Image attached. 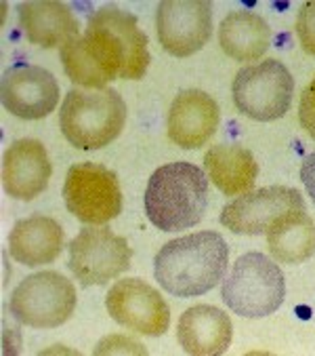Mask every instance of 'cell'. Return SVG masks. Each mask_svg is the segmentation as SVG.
<instances>
[{"mask_svg":"<svg viewBox=\"0 0 315 356\" xmlns=\"http://www.w3.org/2000/svg\"><path fill=\"white\" fill-rule=\"evenodd\" d=\"M63 198L71 216L91 226L108 224L122 211V190L116 173L97 163H78L69 167Z\"/></svg>","mask_w":315,"mask_h":356,"instance_id":"cell-8","label":"cell"},{"mask_svg":"<svg viewBox=\"0 0 315 356\" xmlns=\"http://www.w3.org/2000/svg\"><path fill=\"white\" fill-rule=\"evenodd\" d=\"M53 175L46 148L38 139H17L3 156L5 192L17 200H34L40 196Z\"/></svg>","mask_w":315,"mask_h":356,"instance_id":"cell-14","label":"cell"},{"mask_svg":"<svg viewBox=\"0 0 315 356\" xmlns=\"http://www.w3.org/2000/svg\"><path fill=\"white\" fill-rule=\"evenodd\" d=\"M298 122L311 139H315V76L307 85L298 102Z\"/></svg>","mask_w":315,"mask_h":356,"instance_id":"cell-23","label":"cell"},{"mask_svg":"<svg viewBox=\"0 0 315 356\" xmlns=\"http://www.w3.org/2000/svg\"><path fill=\"white\" fill-rule=\"evenodd\" d=\"M133 251L108 226H91L69 243V270L85 287L105 284L130 268Z\"/></svg>","mask_w":315,"mask_h":356,"instance_id":"cell-9","label":"cell"},{"mask_svg":"<svg viewBox=\"0 0 315 356\" xmlns=\"http://www.w3.org/2000/svg\"><path fill=\"white\" fill-rule=\"evenodd\" d=\"M219 104L204 91H181L169 112V137L183 150L204 146L219 127Z\"/></svg>","mask_w":315,"mask_h":356,"instance_id":"cell-15","label":"cell"},{"mask_svg":"<svg viewBox=\"0 0 315 356\" xmlns=\"http://www.w3.org/2000/svg\"><path fill=\"white\" fill-rule=\"evenodd\" d=\"M19 28L30 44L42 49L65 47L69 40L78 38V24L71 9L55 0H32L19 5Z\"/></svg>","mask_w":315,"mask_h":356,"instance_id":"cell-17","label":"cell"},{"mask_svg":"<svg viewBox=\"0 0 315 356\" xmlns=\"http://www.w3.org/2000/svg\"><path fill=\"white\" fill-rule=\"evenodd\" d=\"M265 234L271 255L282 264H303L315 253V222L307 216V209L282 213Z\"/></svg>","mask_w":315,"mask_h":356,"instance_id":"cell-20","label":"cell"},{"mask_svg":"<svg viewBox=\"0 0 315 356\" xmlns=\"http://www.w3.org/2000/svg\"><path fill=\"white\" fill-rule=\"evenodd\" d=\"M76 308V289L63 274L44 270L24 278L11 300V314L32 329H55L69 321Z\"/></svg>","mask_w":315,"mask_h":356,"instance_id":"cell-7","label":"cell"},{"mask_svg":"<svg viewBox=\"0 0 315 356\" xmlns=\"http://www.w3.org/2000/svg\"><path fill=\"white\" fill-rule=\"evenodd\" d=\"M149 40L135 15L116 5L97 9L83 36L61 47L67 79L85 89L101 91L110 81H141L149 67Z\"/></svg>","mask_w":315,"mask_h":356,"instance_id":"cell-1","label":"cell"},{"mask_svg":"<svg viewBox=\"0 0 315 356\" xmlns=\"http://www.w3.org/2000/svg\"><path fill=\"white\" fill-rule=\"evenodd\" d=\"M126 104L116 89H71L59 112L63 137L78 150H101L122 133Z\"/></svg>","mask_w":315,"mask_h":356,"instance_id":"cell-4","label":"cell"},{"mask_svg":"<svg viewBox=\"0 0 315 356\" xmlns=\"http://www.w3.org/2000/svg\"><path fill=\"white\" fill-rule=\"evenodd\" d=\"M229 247L219 232H196L167 243L153 259L155 280L175 298H200L223 280Z\"/></svg>","mask_w":315,"mask_h":356,"instance_id":"cell-2","label":"cell"},{"mask_svg":"<svg viewBox=\"0 0 315 356\" xmlns=\"http://www.w3.org/2000/svg\"><path fill=\"white\" fill-rule=\"evenodd\" d=\"M204 167L208 179L225 196H238L250 192L259 177V165L253 152L238 144L212 146L204 156Z\"/></svg>","mask_w":315,"mask_h":356,"instance_id":"cell-19","label":"cell"},{"mask_svg":"<svg viewBox=\"0 0 315 356\" xmlns=\"http://www.w3.org/2000/svg\"><path fill=\"white\" fill-rule=\"evenodd\" d=\"M155 30L167 53L189 57L212 36V5L208 0H164L158 5Z\"/></svg>","mask_w":315,"mask_h":356,"instance_id":"cell-11","label":"cell"},{"mask_svg":"<svg viewBox=\"0 0 315 356\" xmlns=\"http://www.w3.org/2000/svg\"><path fill=\"white\" fill-rule=\"evenodd\" d=\"M231 91L240 114L259 122H271L290 110L294 79L280 59H265L242 67L233 79Z\"/></svg>","mask_w":315,"mask_h":356,"instance_id":"cell-6","label":"cell"},{"mask_svg":"<svg viewBox=\"0 0 315 356\" xmlns=\"http://www.w3.org/2000/svg\"><path fill=\"white\" fill-rule=\"evenodd\" d=\"M300 179L305 184L307 194L311 196L313 204H315V152L307 154L303 159V167H300Z\"/></svg>","mask_w":315,"mask_h":356,"instance_id":"cell-24","label":"cell"},{"mask_svg":"<svg viewBox=\"0 0 315 356\" xmlns=\"http://www.w3.org/2000/svg\"><path fill=\"white\" fill-rule=\"evenodd\" d=\"M177 339L191 356H221L231 346L233 325L223 310L198 304L181 314Z\"/></svg>","mask_w":315,"mask_h":356,"instance_id":"cell-16","label":"cell"},{"mask_svg":"<svg viewBox=\"0 0 315 356\" xmlns=\"http://www.w3.org/2000/svg\"><path fill=\"white\" fill-rule=\"evenodd\" d=\"M59 104V85L46 67L11 65L3 74V106L17 118H46Z\"/></svg>","mask_w":315,"mask_h":356,"instance_id":"cell-13","label":"cell"},{"mask_svg":"<svg viewBox=\"0 0 315 356\" xmlns=\"http://www.w3.org/2000/svg\"><path fill=\"white\" fill-rule=\"evenodd\" d=\"M105 306L110 316L141 335L158 337L171 327V310L164 298L141 278L118 280L108 291Z\"/></svg>","mask_w":315,"mask_h":356,"instance_id":"cell-10","label":"cell"},{"mask_svg":"<svg viewBox=\"0 0 315 356\" xmlns=\"http://www.w3.org/2000/svg\"><path fill=\"white\" fill-rule=\"evenodd\" d=\"M221 298L233 314L265 318L284 304L286 280L280 266L269 257L246 253L231 266V272L223 280Z\"/></svg>","mask_w":315,"mask_h":356,"instance_id":"cell-5","label":"cell"},{"mask_svg":"<svg viewBox=\"0 0 315 356\" xmlns=\"http://www.w3.org/2000/svg\"><path fill=\"white\" fill-rule=\"evenodd\" d=\"M296 36L305 53L315 57V0L300 7L296 15Z\"/></svg>","mask_w":315,"mask_h":356,"instance_id":"cell-22","label":"cell"},{"mask_svg":"<svg viewBox=\"0 0 315 356\" xmlns=\"http://www.w3.org/2000/svg\"><path fill=\"white\" fill-rule=\"evenodd\" d=\"M219 42L235 61H257L271 44V28L253 11H233L219 26Z\"/></svg>","mask_w":315,"mask_h":356,"instance_id":"cell-21","label":"cell"},{"mask_svg":"<svg viewBox=\"0 0 315 356\" xmlns=\"http://www.w3.org/2000/svg\"><path fill=\"white\" fill-rule=\"evenodd\" d=\"M63 228L46 216H32L19 220L9 234V253L22 266L53 264L63 251Z\"/></svg>","mask_w":315,"mask_h":356,"instance_id":"cell-18","label":"cell"},{"mask_svg":"<svg viewBox=\"0 0 315 356\" xmlns=\"http://www.w3.org/2000/svg\"><path fill=\"white\" fill-rule=\"evenodd\" d=\"M208 207V179L191 163H171L155 169L145 188L147 220L162 232L198 226Z\"/></svg>","mask_w":315,"mask_h":356,"instance_id":"cell-3","label":"cell"},{"mask_svg":"<svg viewBox=\"0 0 315 356\" xmlns=\"http://www.w3.org/2000/svg\"><path fill=\"white\" fill-rule=\"evenodd\" d=\"M292 209H305V200L298 190L288 186H269L250 190L240 198L231 200L221 211V224L233 234L259 236L265 234L269 224Z\"/></svg>","mask_w":315,"mask_h":356,"instance_id":"cell-12","label":"cell"}]
</instances>
